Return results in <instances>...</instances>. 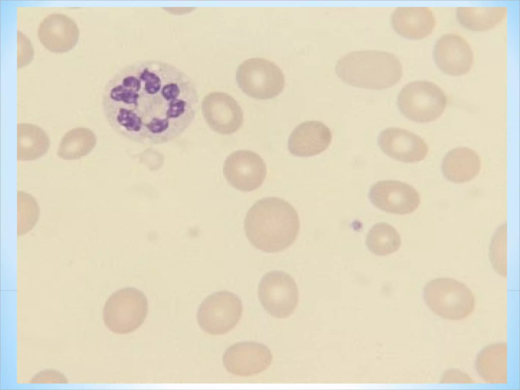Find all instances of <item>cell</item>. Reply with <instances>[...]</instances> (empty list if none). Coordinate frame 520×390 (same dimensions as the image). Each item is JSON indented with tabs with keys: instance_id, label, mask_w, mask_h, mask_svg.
<instances>
[{
	"instance_id": "obj_22",
	"label": "cell",
	"mask_w": 520,
	"mask_h": 390,
	"mask_svg": "<svg viewBox=\"0 0 520 390\" xmlns=\"http://www.w3.org/2000/svg\"><path fill=\"white\" fill-rule=\"evenodd\" d=\"M96 143V136L90 129L84 127L72 128L61 138L57 156L67 160L79 159L89 154Z\"/></svg>"
},
{
	"instance_id": "obj_1",
	"label": "cell",
	"mask_w": 520,
	"mask_h": 390,
	"mask_svg": "<svg viewBox=\"0 0 520 390\" xmlns=\"http://www.w3.org/2000/svg\"><path fill=\"white\" fill-rule=\"evenodd\" d=\"M246 235L257 249L268 253L281 251L296 240L300 219L288 202L277 197L258 200L248 211L244 220Z\"/></svg>"
},
{
	"instance_id": "obj_6",
	"label": "cell",
	"mask_w": 520,
	"mask_h": 390,
	"mask_svg": "<svg viewBox=\"0 0 520 390\" xmlns=\"http://www.w3.org/2000/svg\"><path fill=\"white\" fill-rule=\"evenodd\" d=\"M239 87L248 96L259 100L274 98L283 90L285 79L274 62L260 57L247 59L236 70Z\"/></svg>"
},
{
	"instance_id": "obj_4",
	"label": "cell",
	"mask_w": 520,
	"mask_h": 390,
	"mask_svg": "<svg viewBox=\"0 0 520 390\" xmlns=\"http://www.w3.org/2000/svg\"><path fill=\"white\" fill-rule=\"evenodd\" d=\"M447 97L436 84L420 80L409 83L399 92L397 106L406 118L417 123L432 122L443 113Z\"/></svg>"
},
{
	"instance_id": "obj_24",
	"label": "cell",
	"mask_w": 520,
	"mask_h": 390,
	"mask_svg": "<svg viewBox=\"0 0 520 390\" xmlns=\"http://www.w3.org/2000/svg\"><path fill=\"white\" fill-rule=\"evenodd\" d=\"M17 236H21L32 230L40 217V208L36 200L23 191L17 192Z\"/></svg>"
},
{
	"instance_id": "obj_23",
	"label": "cell",
	"mask_w": 520,
	"mask_h": 390,
	"mask_svg": "<svg viewBox=\"0 0 520 390\" xmlns=\"http://www.w3.org/2000/svg\"><path fill=\"white\" fill-rule=\"evenodd\" d=\"M366 244L375 255L385 256L399 249L401 239L398 231L392 225L380 222L374 224L368 232Z\"/></svg>"
},
{
	"instance_id": "obj_16",
	"label": "cell",
	"mask_w": 520,
	"mask_h": 390,
	"mask_svg": "<svg viewBox=\"0 0 520 390\" xmlns=\"http://www.w3.org/2000/svg\"><path fill=\"white\" fill-rule=\"evenodd\" d=\"M332 138L329 127L321 121H307L297 125L288 140L292 155L310 157L321 153L330 145Z\"/></svg>"
},
{
	"instance_id": "obj_17",
	"label": "cell",
	"mask_w": 520,
	"mask_h": 390,
	"mask_svg": "<svg viewBox=\"0 0 520 390\" xmlns=\"http://www.w3.org/2000/svg\"><path fill=\"white\" fill-rule=\"evenodd\" d=\"M394 30L409 39H421L431 34L436 24L435 18L429 7H398L391 19Z\"/></svg>"
},
{
	"instance_id": "obj_9",
	"label": "cell",
	"mask_w": 520,
	"mask_h": 390,
	"mask_svg": "<svg viewBox=\"0 0 520 390\" xmlns=\"http://www.w3.org/2000/svg\"><path fill=\"white\" fill-rule=\"evenodd\" d=\"M223 174L228 183L242 191H251L260 187L267 175L264 159L254 152L234 151L225 160Z\"/></svg>"
},
{
	"instance_id": "obj_3",
	"label": "cell",
	"mask_w": 520,
	"mask_h": 390,
	"mask_svg": "<svg viewBox=\"0 0 520 390\" xmlns=\"http://www.w3.org/2000/svg\"><path fill=\"white\" fill-rule=\"evenodd\" d=\"M423 299L436 315L451 320L466 318L475 305L472 291L451 278H436L427 282L423 288Z\"/></svg>"
},
{
	"instance_id": "obj_5",
	"label": "cell",
	"mask_w": 520,
	"mask_h": 390,
	"mask_svg": "<svg viewBox=\"0 0 520 390\" xmlns=\"http://www.w3.org/2000/svg\"><path fill=\"white\" fill-rule=\"evenodd\" d=\"M148 312L147 299L140 290L132 287L118 289L106 301L103 319L111 332L126 334L136 330Z\"/></svg>"
},
{
	"instance_id": "obj_10",
	"label": "cell",
	"mask_w": 520,
	"mask_h": 390,
	"mask_svg": "<svg viewBox=\"0 0 520 390\" xmlns=\"http://www.w3.org/2000/svg\"><path fill=\"white\" fill-rule=\"evenodd\" d=\"M371 202L386 212L407 214L415 211L420 203L418 192L412 186L399 180H381L369 191Z\"/></svg>"
},
{
	"instance_id": "obj_15",
	"label": "cell",
	"mask_w": 520,
	"mask_h": 390,
	"mask_svg": "<svg viewBox=\"0 0 520 390\" xmlns=\"http://www.w3.org/2000/svg\"><path fill=\"white\" fill-rule=\"evenodd\" d=\"M38 33L43 45L55 53L72 50L78 43L80 36L79 28L75 20L59 13L46 16L40 23Z\"/></svg>"
},
{
	"instance_id": "obj_13",
	"label": "cell",
	"mask_w": 520,
	"mask_h": 390,
	"mask_svg": "<svg viewBox=\"0 0 520 390\" xmlns=\"http://www.w3.org/2000/svg\"><path fill=\"white\" fill-rule=\"evenodd\" d=\"M432 56L442 72L453 76L467 73L474 63V54L469 44L454 34L440 37L435 44Z\"/></svg>"
},
{
	"instance_id": "obj_21",
	"label": "cell",
	"mask_w": 520,
	"mask_h": 390,
	"mask_svg": "<svg viewBox=\"0 0 520 390\" xmlns=\"http://www.w3.org/2000/svg\"><path fill=\"white\" fill-rule=\"evenodd\" d=\"M506 7H458L457 19L462 26L472 31L494 28L506 16Z\"/></svg>"
},
{
	"instance_id": "obj_2",
	"label": "cell",
	"mask_w": 520,
	"mask_h": 390,
	"mask_svg": "<svg viewBox=\"0 0 520 390\" xmlns=\"http://www.w3.org/2000/svg\"><path fill=\"white\" fill-rule=\"evenodd\" d=\"M335 70L345 83L363 88L381 90L397 84L402 67L394 54L384 51H352L341 56Z\"/></svg>"
},
{
	"instance_id": "obj_26",
	"label": "cell",
	"mask_w": 520,
	"mask_h": 390,
	"mask_svg": "<svg viewBox=\"0 0 520 390\" xmlns=\"http://www.w3.org/2000/svg\"><path fill=\"white\" fill-rule=\"evenodd\" d=\"M441 382L443 383H472L473 381L465 373L456 370L446 371Z\"/></svg>"
},
{
	"instance_id": "obj_18",
	"label": "cell",
	"mask_w": 520,
	"mask_h": 390,
	"mask_svg": "<svg viewBox=\"0 0 520 390\" xmlns=\"http://www.w3.org/2000/svg\"><path fill=\"white\" fill-rule=\"evenodd\" d=\"M481 159L474 150L459 147L448 151L443 158L441 171L446 179L454 183L470 181L478 174Z\"/></svg>"
},
{
	"instance_id": "obj_14",
	"label": "cell",
	"mask_w": 520,
	"mask_h": 390,
	"mask_svg": "<svg viewBox=\"0 0 520 390\" xmlns=\"http://www.w3.org/2000/svg\"><path fill=\"white\" fill-rule=\"evenodd\" d=\"M377 143L390 157L406 163H414L425 158L428 146L420 136L404 128L388 127L381 131Z\"/></svg>"
},
{
	"instance_id": "obj_11",
	"label": "cell",
	"mask_w": 520,
	"mask_h": 390,
	"mask_svg": "<svg viewBox=\"0 0 520 390\" xmlns=\"http://www.w3.org/2000/svg\"><path fill=\"white\" fill-rule=\"evenodd\" d=\"M272 355L265 345L256 342H241L227 349L223 364L227 371L240 376L255 375L271 365Z\"/></svg>"
},
{
	"instance_id": "obj_20",
	"label": "cell",
	"mask_w": 520,
	"mask_h": 390,
	"mask_svg": "<svg viewBox=\"0 0 520 390\" xmlns=\"http://www.w3.org/2000/svg\"><path fill=\"white\" fill-rule=\"evenodd\" d=\"M50 140L44 130L31 123L17 124V160L30 161L45 155Z\"/></svg>"
},
{
	"instance_id": "obj_19",
	"label": "cell",
	"mask_w": 520,
	"mask_h": 390,
	"mask_svg": "<svg viewBox=\"0 0 520 390\" xmlns=\"http://www.w3.org/2000/svg\"><path fill=\"white\" fill-rule=\"evenodd\" d=\"M506 343H497L483 348L477 355L475 369L479 376L489 383H507Z\"/></svg>"
},
{
	"instance_id": "obj_7",
	"label": "cell",
	"mask_w": 520,
	"mask_h": 390,
	"mask_svg": "<svg viewBox=\"0 0 520 390\" xmlns=\"http://www.w3.org/2000/svg\"><path fill=\"white\" fill-rule=\"evenodd\" d=\"M243 312L241 299L228 290L215 292L205 298L197 312L198 322L208 334H225L240 321Z\"/></svg>"
},
{
	"instance_id": "obj_8",
	"label": "cell",
	"mask_w": 520,
	"mask_h": 390,
	"mask_svg": "<svg viewBox=\"0 0 520 390\" xmlns=\"http://www.w3.org/2000/svg\"><path fill=\"white\" fill-rule=\"evenodd\" d=\"M258 296L264 309L278 318L289 316L298 304L297 284L291 275L281 271H270L262 277Z\"/></svg>"
},
{
	"instance_id": "obj_12",
	"label": "cell",
	"mask_w": 520,
	"mask_h": 390,
	"mask_svg": "<svg viewBox=\"0 0 520 390\" xmlns=\"http://www.w3.org/2000/svg\"><path fill=\"white\" fill-rule=\"evenodd\" d=\"M202 112L209 126L222 135L236 132L243 123V110L232 96L222 92L207 95L202 102Z\"/></svg>"
},
{
	"instance_id": "obj_25",
	"label": "cell",
	"mask_w": 520,
	"mask_h": 390,
	"mask_svg": "<svg viewBox=\"0 0 520 390\" xmlns=\"http://www.w3.org/2000/svg\"><path fill=\"white\" fill-rule=\"evenodd\" d=\"M507 223L500 226L493 235L490 246L489 257L494 270L503 277L507 276Z\"/></svg>"
}]
</instances>
